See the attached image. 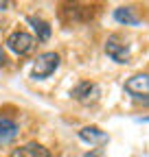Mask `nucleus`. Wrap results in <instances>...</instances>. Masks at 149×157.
Segmentation results:
<instances>
[{
	"label": "nucleus",
	"mask_w": 149,
	"mask_h": 157,
	"mask_svg": "<svg viewBox=\"0 0 149 157\" xmlns=\"http://www.w3.org/2000/svg\"><path fill=\"white\" fill-rule=\"evenodd\" d=\"M57 68H59V55L57 52H42V55H37V59L33 61L31 76L35 81H44V78H48Z\"/></svg>",
	"instance_id": "nucleus-1"
},
{
	"label": "nucleus",
	"mask_w": 149,
	"mask_h": 157,
	"mask_svg": "<svg viewBox=\"0 0 149 157\" xmlns=\"http://www.w3.org/2000/svg\"><path fill=\"white\" fill-rule=\"evenodd\" d=\"M125 92L134 98L136 103L149 105V74H134L125 81Z\"/></svg>",
	"instance_id": "nucleus-2"
},
{
	"label": "nucleus",
	"mask_w": 149,
	"mask_h": 157,
	"mask_svg": "<svg viewBox=\"0 0 149 157\" xmlns=\"http://www.w3.org/2000/svg\"><path fill=\"white\" fill-rule=\"evenodd\" d=\"M5 44H7V48H9L11 52L24 57V55H29V52L35 48V37L29 35L26 31H13V33L7 37Z\"/></svg>",
	"instance_id": "nucleus-3"
},
{
	"label": "nucleus",
	"mask_w": 149,
	"mask_h": 157,
	"mask_svg": "<svg viewBox=\"0 0 149 157\" xmlns=\"http://www.w3.org/2000/svg\"><path fill=\"white\" fill-rule=\"evenodd\" d=\"M105 55L116 63H127L132 57V50H129V44H125L119 35H110L105 39Z\"/></svg>",
	"instance_id": "nucleus-4"
},
{
	"label": "nucleus",
	"mask_w": 149,
	"mask_h": 157,
	"mask_svg": "<svg viewBox=\"0 0 149 157\" xmlns=\"http://www.w3.org/2000/svg\"><path fill=\"white\" fill-rule=\"evenodd\" d=\"M99 85L97 83H90V81H79L77 85H74L70 90V96L74 98V101H79L83 105H90V103H95L97 98H99Z\"/></svg>",
	"instance_id": "nucleus-5"
},
{
	"label": "nucleus",
	"mask_w": 149,
	"mask_h": 157,
	"mask_svg": "<svg viewBox=\"0 0 149 157\" xmlns=\"http://www.w3.org/2000/svg\"><path fill=\"white\" fill-rule=\"evenodd\" d=\"M18 133H20V127H18V122L13 120L11 116H5V113H0V146H5V144H11Z\"/></svg>",
	"instance_id": "nucleus-6"
},
{
	"label": "nucleus",
	"mask_w": 149,
	"mask_h": 157,
	"mask_svg": "<svg viewBox=\"0 0 149 157\" xmlns=\"http://www.w3.org/2000/svg\"><path fill=\"white\" fill-rule=\"evenodd\" d=\"M92 7H86V5H66L62 9V15L66 20H72V22H88L92 17Z\"/></svg>",
	"instance_id": "nucleus-7"
},
{
	"label": "nucleus",
	"mask_w": 149,
	"mask_h": 157,
	"mask_svg": "<svg viewBox=\"0 0 149 157\" xmlns=\"http://www.w3.org/2000/svg\"><path fill=\"white\" fill-rule=\"evenodd\" d=\"M79 137H81L83 142L92 144V146H101V144L107 142V133L101 131L99 127H83V129L79 131Z\"/></svg>",
	"instance_id": "nucleus-8"
},
{
	"label": "nucleus",
	"mask_w": 149,
	"mask_h": 157,
	"mask_svg": "<svg viewBox=\"0 0 149 157\" xmlns=\"http://www.w3.org/2000/svg\"><path fill=\"white\" fill-rule=\"evenodd\" d=\"M11 157H50L48 148H44L42 144H37V142H29L20 148H15L11 153Z\"/></svg>",
	"instance_id": "nucleus-9"
},
{
	"label": "nucleus",
	"mask_w": 149,
	"mask_h": 157,
	"mask_svg": "<svg viewBox=\"0 0 149 157\" xmlns=\"http://www.w3.org/2000/svg\"><path fill=\"white\" fill-rule=\"evenodd\" d=\"M26 22L33 26L37 42H48V39H50V33H53V31H50V24L46 22V20L37 17V15H29V17H26Z\"/></svg>",
	"instance_id": "nucleus-10"
},
{
	"label": "nucleus",
	"mask_w": 149,
	"mask_h": 157,
	"mask_svg": "<svg viewBox=\"0 0 149 157\" xmlns=\"http://www.w3.org/2000/svg\"><path fill=\"white\" fill-rule=\"evenodd\" d=\"M114 20L119 24H125V26H136L140 22V17L136 15L134 7H119V9H114Z\"/></svg>",
	"instance_id": "nucleus-11"
},
{
	"label": "nucleus",
	"mask_w": 149,
	"mask_h": 157,
	"mask_svg": "<svg viewBox=\"0 0 149 157\" xmlns=\"http://www.w3.org/2000/svg\"><path fill=\"white\" fill-rule=\"evenodd\" d=\"M7 63V55H5V50H2V46H0V68H2Z\"/></svg>",
	"instance_id": "nucleus-12"
},
{
	"label": "nucleus",
	"mask_w": 149,
	"mask_h": 157,
	"mask_svg": "<svg viewBox=\"0 0 149 157\" xmlns=\"http://www.w3.org/2000/svg\"><path fill=\"white\" fill-rule=\"evenodd\" d=\"M83 157H103V151H101V148H97L95 153H88V155H83Z\"/></svg>",
	"instance_id": "nucleus-13"
},
{
	"label": "nucleus",
	"mask_w": 149,
	"mask_h": 157,
	"mask_svg": "<svg viewBox=\"0 0 149 157\" xmlns=\"http://www.w3.org/2000/svg\"><path fill=\"white\" fill-rule=\"evenodd\" d=\"M7 7H9V2H5V0H0V11H5Z\"/></svg>",
	"instance_id": "nucleus-14"
},
{
	"label": "nucleus",
	"mask_w": 149,
	"mask_h": 157,
	"mask_svg": "<svg viewBox=\"0 0 149 157\" xmlns=\"http://www.w3.org/2000/svg\"><path fill=\"white\" fill-rule=\"evenodd\" d=\"M143 122H149V118H143Z\"/></svg>",
	"instance_id": "nucleus-15"
}]
</instances>
